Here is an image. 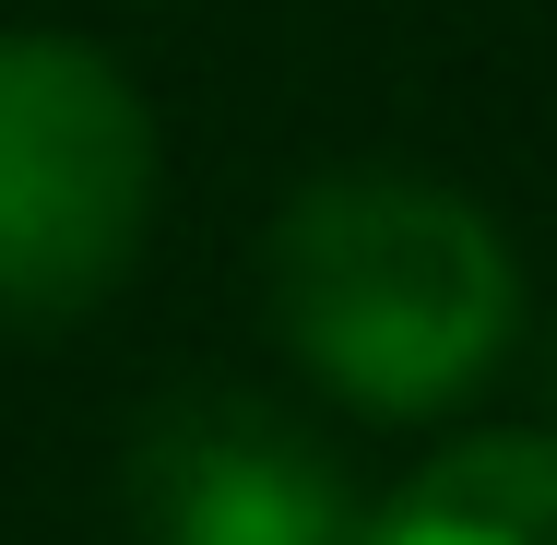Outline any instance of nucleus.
Masks as SVG:
<instances>
[{"instance_id": "7ed1b4c3", "label": "nucleus", "mask_w": 557, "mask_h": 545, "mask_svg": "<svg viewBox=\"0 0 557 545\" xmlns=\"http://www.w3.org/2000/svg\"><path fill=\"white\" fill-rule=\"evenodd\" d=\"M131 510L154 545H368L344 462L249 392L166 404L131 450Z\"/></svg>"}, {"instance_id": "f03ea898", "label": "nucleus", "mask_w": 557, "mask_h": 545, "mask_svg": "<svg viewBox=\"0 0 557 545\" xmlns=\"http://www.w3.org/2000/svg\"><path fill=\"white\" fill-rule=\"evenodd\" d=\"M154 214V119L108 48L0 36V321H84Z\"/></svg>"}, {"instance_id": "20e7f679", "label": "nucleus", "mask_w": 557, "mask_h": 545, "mask_svg": "<svg viewBox=\"0 0 557 545\" xmlns=\"http://www.w3.org/2000/svg\"><path fill=\"white\" fill-rule=\"evenodd\" d=\"M368 545H557V438H462L440 450Z\"/></svg>"}, {"instance_id": "f257e3e1", "label": "nucleus", "mask_w": 557, "mask_h": 545, "mask_svg": "<svg viewBox=\"0 0 557 545\" xmlns=\"http://www.w3.org/2000/svg\"><path fill=\"white\" fill-rule=\"evenodd\" d=\"M273 321L285 344L368 416H440L462 404L522 321V273L498 225L440 178L356 166L297 190L273 225Z\"/></svg>"}]
</instances>
